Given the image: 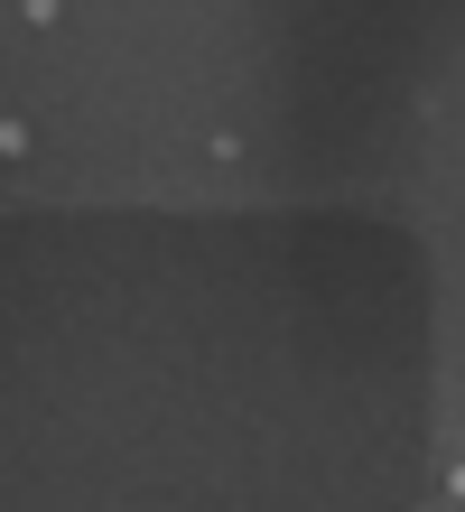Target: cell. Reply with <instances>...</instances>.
I'll return each instance as SVG.
<instances>
[{
	"instance_id": "277c9868",
	"label": "cell",
	"mask_w": 465,
	"mask_h": 512,
	"mask_svg": "<svg viewBox=\"0 0 465 512\" xmlns=\"http://www.w3.org/2000/svg\"><path fill=\"white\" fill-rule=\"evenodd\" d=\"M447 494H456V503H465V457H456V466H447Z\"/></svg>"
},
{
	"instance_id": "6da1fadb",
	"label": "cell",
	"mask_w": 465,
	"mask_h": 512,
	"mask_svg": "<svg viewBox=\"0 0 465 512\" xmlns=\"http://www.w3.org/2000/svg\"><path fill=\"white\" fill-rule=\"evenodd\" d=\"M205 159L214 168H242V159H252V140H242V131H205Z\"/></svg>"
},
{
	"instance_id": "3957f363",
	"label": "cell",
	"mask_w": 465,
	"mask_h": 512,
	"mask_svg": "<svg viewBox=\"0 0 465 512\" xmlns=\"http://www.w3.org/2000/svg\"><path fill=\"white\" fill-rule=\"evenodd\" d=\"M66 19V0H19V28H56Z\"/></svg>"
},
{
	"instance_id": "7a4b0ae2",
	"label": "cell",
	"mask_w": 465,
	"mask_h": 512,
	"mask_svg": "<svg viewBox=\"0 0 465 512\" xmlns=\"http://www.w3.org/2000/svg\"><path fill=\"white\" fill-rule=\"evenodd\" d=\"M28 149H38V131H28L19 112H10V122H0V159H28Z\"/></svg>"
}]
</instances>
